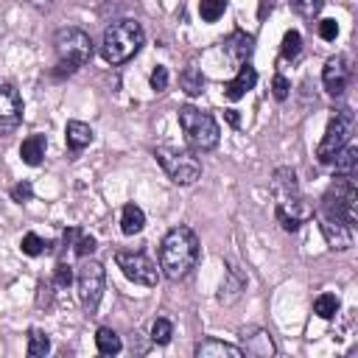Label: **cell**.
<instances>
[{"label":"cell","mask_w":358,"mask_h":358,"mask_svg":"<svg viewBox=\"0 0 358 358\" xmlns=\"http://www.w3.org/2000/svg\"><path fill=\"white\" fill-rule=\"evenodd\" d=\"M143 39H145V34H143V25L137 20H117L103 31L101 53L106 62L123 64L143 48Z\"/></svg>","instance_id":"7a4b0ae2"},{"label":"cell","mask_w":358,"mask_h":358,"mask_svg":"<svg viewBox=\"0 0 358 358\" xmlns=\"http://www.w3.org/2000/svg\"><path fill=\"white\" fill-rule=\"evenodd\" d=\"M288 90H291L288 78H285V76H274V81H271V95H274L277 101H285V98H288Z\"/></svg>","instance_id":"8d00e7d4"},{"label":"cell","mask_w":358,"mask_h":358,"mask_svg":"<svg viewBox=\"0 0 358 358\" xmlns=\"http://www.w3.org/2000/svg\"><path fill=\"white\" fill-rule=\"evenodd\" d=\"M20 249H22V255H28V257H36V255H45V252H50V243H48V241H42L36 232H28V235H22V241H20Z\"/></svg>","instance_id":"83f0119b"},{"label":"cell","mask_w":358,"mask_h":358,"mask_svg":"<svg viewBox=\"0 0 358 358\" xmlns=\"http://www.w3.org/2000/svg\"><path fill=\"white\" fill-rule=\"evenodd\" d=\"M56 48V76H70L78 67H84L92 56V39L81 28H59L53 36Z\"/></svg>","instance_id":"3957f363"},{"label":"cell","mask_w":358,"mask_h":358,"mask_svg":"<svg viewBox=\"0 0 358 358\" xmlns=\"http://www.w3.org/2000/svg\"><path fill=\"white\" fill-rule=\"evenodd\" d=\"M313 313L319 319H333L338 313V296L336 294H319L313 299Z\"/></svg>","instance_id":"4316f807"},{"label":"cell","mask_w":358,"mask_h":358,"mask_svg":"<svg viewBox=\"0 0 358 358\" xmlns=\"http://www.w3.org/2000/svg\"><path fill=\"white\" fill-rule=\"evenodd\" d=\"M243 288H246V277L241 274V268H238V266H227V277H224V282H221L218 299L229 305V302H235V299L241 296Z\"/></svg>","instance_id":"ac0fdd59"},{"label":"cell","mask_w":358,"mask_h":358,"mask_svg":"<svg viewBox=\"0 0 358 358\" xmlns=\"http://www.w3.org/2000/svg\"><path fill=\"white\" fill-rule=\"evenodd\" d=\"M299 50H302V36H299V31H288V34L282 36V48H280L282 59H296Z\"/></svg>","instance_id":"4dcf8cb0"},{"label":"cell","mask_w":358,"mask_h":358,"mask_svg":"<svg viewBox=\"0 0 358 358\" xmlns=\"http://www.w3.org/2000/svg\"><path fill=\"white\" fill-rule=\"evenodd\" d=\"M319 227H322V235H324V241H327L330 249L344 252V249L352 246V227L344 224L341 218H336V215H324V213H322V224H319Z\"/></svg>","instance_id":"7c38bea8"},{"label":"cell","mask_w":358,"mask_h":358,"mask_svg":"<svg viewBox=\"0 0 358 358\" xmlns=\"http://www.w3.org/2000/svg\"><path fill=\"white\" fill-rule=\"evenodd\" d=\"M143 227H145V213L137 204H126L123 213H120V229H123V235H137V232H143Z\"/></svg>","instance_id":"7402d4cb"},{"label":"cell","mask_w":358,"mask_h":358,"mask_svg":"<svg viewBox=\"0 0 358 358\" xmlns=\"http://www.w3.org/2000/svg\"><path fill=\"white\" fill-rule=\"evenodd\" d=\"M241 341H243V350L252 355H260V358L274 355V344H271V336L266 330H243Z\"/></svg>","instance_id":"2e32d148"},{"label":"cell","mask_w":358,"mask_h":358,"mask_svg":"<svg viewBox=\"0 0 358 358\" xmlns=\"http://www.w3.org/2000/svg\"><path fill=\"white\" fill-rule=\"evenodd\" d=\"M227 8V0H201L199 3V14L204 22H215Z\"/></svg>","instance_id":"f546056e"},{"label":"cell","mask_w":358,"mask_h":358,"mask_svg":"<svg viewBox=\"0 0 358 358\" xmlns=\"http://www.w3.org/2000/svg\"><path fill=\"white\" fill-rule=\"evenodd\" d=\"M322 81H324V90L330 95H341L347 90V81H350V67H347V59L344 56H333L324 62V70H322Z\"/></svg>","instance_id":"4fadbf2b"},{"label":"cell","mask_w":358,"mask_h":358,"mask_svg":"<svg viewBox=\"0 0 358 358\" xmlns=\"http://www.w3.org/2000/svg\"><path fill=\"white\" fill-rule=\"evenodd\" d=\"M171 336H173V324H171L165 316L154 319V324H151V341H154V344H168Z\"/></svg>","instance_id":"f1b7e54d"},{"label":"cell","mask_w":358,"mask_h":358,"mask_svg":"<svg viewBox=\"0 0 358 358\" xmlns=\"http://www.w3.org/2000/svg\"><path fill=\"white\" fill-rule=\"evenodd\" d=\"M31 196H34V187H31V182H17L14 187H11V199L14 201H31Z\"/></svg>","instance_id":"74e56055"},{"label":"cell","mask_w":358,"mask_h":358,"mask_svg":"<svg viewBox=\"0 0 358 358\" xmlns=\"http://www.w3.org/2000/svg\"><path fill=\"white\" fill-rule=\"evenodd\" d=\"M199 263V238L190 227H173L159 246V268L168 280H182Z\"/></svg>","instance_id":"6da1fadb"},{"label":"cell","mask_w":358,"mask_h":358,"mask_svg":"<svg viewBox=\"0 0 358 358\" xmlns=\"http://www.w3.org/2000/svg\"><path fill=\"white\" fill-rule=\"evenodd\" d=\"M101 294H103V266L98 260H87L84 257V263L78 268V299H81L87 313L98 310Z\"/></svg>","instance_id":"ba28073f"},{"label":"cell","mask_w":358,"mask_h":358,"mask_svg":"<svg viewBox=\"0 0 358 358\" xmlns=\"http://www.w3.org/2000/svg\"><path fill=\"white\" fill-rule=\"evenodd\" d=\"M179 87L187 92V95H201L204 92V76H201V70L199 67H185L182 70V76H179Z\"/></svg>","instance_id":"d4e9b609"},{"label":"cell","mask_w":358,"mask_h":358,"mask_svg":"<svg viewBox=\"0 0 358 358\" xmlns=\"http://www.w3.org/2000/svg\"><path fill=\"white\" fill-rule=\"evenodd\" d=\"M157 162L162 165V171L171 176V182L176 185H193L201 176V162L193 151H176V148H157L154 151Z\"/></svg>","instance_id":"8992f818"},{"label":"cell","mask_w":358,"mask_h":358,"mask_svg":"<svg viewBox=\"0 0 358 358\" xmlns=\"http://www.w3.org/2000/svg\"><path fill=\"white\" fill-rule=\"evenodd\" d=\"M28 3H31V6H36V8H50L56 0H28Z\"/></svg>","instance_id":"ab89813d"},{"label":"cell","mask_w":358,"mask_h":358,"mask_svg":"<svg viewBox=\"0 0 358 358\" xmlns=\"http://www.w3.org/2000/svg\"><path fill=\"white\" fill-rule=\"evenodd\" d=\"M291 3H294V8H296L299 14H305V17H316L324 0H291Z\"/></svg>","instance_id":"d590c367"},{"label":"cell","mask_w":358,"mask_h":358,"mask_svg":"<svg viewBox=\"0 0 358 358\" xmlns=\"http://www.w3.org/2000/svg\"><path fill=\"white\" fill-rule=\"evenodd\" d=\"M352 123H355V117H352V109H347V106L338 109V112L330 117V123H327V129H324V137H322V143H319V148H316L319 162H333V157L338 154V148L350 140Z\"/></svg>","instance_id":"52a82bcc"},{"label":"cell","mask_w":358,"mask_h":358,"mask_svg":"<svg viewBox=\"0 0 358 358\" xmlns=\"http://www.w3.org/2000/svg\"><path fill=\"white\" fill-rule=\"evenodd\" d=\"M73 282V268L67 266V263H59L56 268H53V285H59V288H67Z\"/></svg>","instance_id":"d6a6232c"},{"label":"cell","mask_w":358,"mask_h":358,"mask_svg":"<svg viewBox=\"0 0 358 358\" xmlns=\"http://www.w3.org/2000/svg\"><path fill=\"white\" fill-rule=\"evenodd\" d=\"M196 355L199 358H241L243 350L227 341H215V338H204L196 344Z\"/></svg>","instance_id":"e0dca14e"},{"label":"cell","mask_w":358,"mask_h":358,"mask_svg":"<svg viewBox=\"0 0 358 358\" xmlns=\"http://www.w3.org/2000/svg\"><path fill=\"white\" fill-rule=\"evenodd\" d=\"M252 48H255V39L252 36H246V34H232V39L227 42V50H229V56L232 59H238V62H246L249 56H252Z\"/></svg>","instance_id":"cb8c5ba5"},{"label":"cell","mask_w":358,"mask_h":358,"mask_svg":"<svg viewBox=\"0 0 358 358\" xmlns=\"http://www.w3.org/2000/svg\"><path fill=\"white\" fill-rule=\"evenodd\" d=\"M271 193H274L277 204L280 201H291V199L299 196V185H296L294 168H277L274 171V176H271Z\"/></svg>","instance_id":"5bb4252c"},{"label":"cell","mask_w":358,"mask_h":358,"mask_svg":"<svg viewBox=\"0 0 358 358\" xmlns=\"http://www.w3.org/2000/svg\"><path fill=\"white\" fill-rule=\"evenodd\" d=\"M224 117H227V123H229V126H241V117H238V112H235V109H227V112H224Z\"/></svg>","instance_id":"f35d334b"},{"label":"cell","mask_w":358,"mask_h":358,"mask_svg":"<svg viewBox=\"0 0 358 358\" xmlns=\"http://www.w3.org/2000/svg\"><path fill=\"white\" fill-rule=\"evenodd\" d=\"M255 84H257V70H255L252 64H246V62H243V64H241V70H238V76L224 87V95H227L229 101H238V98H243Z\"/></svg>","instance_id":"9a60e30c"},{"label":"cell","mask_w":358,"mask_h":358,"mask_svg":"<svg viewBox=\"0 0 358 358\" xmlns=\"http://www.w3.org/2000/svg\"><path fill=\"white\" fill-rule=\"evenodd\" d=\"M20 157L25 165H39L45 157V134H31L20 145Z\"/></svg>","instance_id":"44dd1931"},{"label":"cell","mask_w":358,"mask_h":358,"mask_svg":"<svg viewBox=\"0 0 358 358\" xmlns=\"http://www.w3.org/2000/svg\"><path fill=\"white\" fill-rule=\"evenodd\" d=\"M179 126L185 131V140L190 143L193 151H210L218 145L221 129L213 120V115L196 109V106H182L179 109Z\"/></svg>","instance_id":"277c9868"},{"label":"cell","mask_w":358,"mask_h":358,"mask_svg":"<svg viewBox=\"0 0 358 358\" xmlns=\"http://www.w3.org/2000/svg\"><path fill=\"white\" fill-rule=\"evenodd\" d=\"M165 87H168V67L157 64V67L151 70V90H154V92H162Z\"/></svg>","instance_id":"e575fe53"},{"label":"cell","mask_w":358,"mask_h":358,"mask_svg":"<svg viewBox=\"0 0 358 358\" xmlns=\"http://www.w3.org/2000/svg\"><path fill=\"white\" fill-rule=\"evenodd\" d=\"M319 36H322L324 42H333V39L338 36V22H336V20H330V17L319 20Z\"/></svg>","instance_id":"836d02e7"},{"label":"cell","mask_w":358,"mask_h":358,"mask_svg":"<svg viewBox=\"0 0 358 358\" xmlns=\"http://www.w3.org/2000/svg\"><path fill=\"white\" fill-rule=\"evenodd\" d=\"M22 120V98L11 84H0V134H11Z\"/></svg>","instance_id":"30bf717a"},{"label":"cell","mask_w":358,"mask_h":358,"mask_svg":"<svg viewBox=\"0 0 358 358\" xmlns=\"http://www.w3.org/2000/svg\"><path fill=\"white\" fill-rule=\"evenodd\" d=\"M322 213L324 215H336L344 224L355 227V221H358V190H355L352 176H338L327 187V193L322 199Z\"/></svg>","instance_id":"5b68a950"},{"label":"cell","mask_w":358,"mask_h":358,"mask_svg":"<svg viewBox=\"0 0 358 358\" xmlns=\"http://www.w3.org/2000/svg\"><path fill=\"white\" fill-rule=\"evenodd\" d=\"M64 140H67V148L70 151H81L92 143V129L81 120H67L64 126Z\"/></svg>","instance_id":"d6986e66"},{"label":"cell","mask_w":358,"mask_h":358,"mask_svg":"<svg viewBox=\"0 0 358 358\" xmlns=\"http://www.w3.org/2000/svg\"><path fill=\"white\" fill-rule=\"evenodd\" d=\"M73 246H76V255L78 257H90L92 252H95V238L92 235H76V241H73Z\"/></svg>","instance_id":"1f68e13d"},{"label":"cell","mask_w":358,"mask_h":358,"mask_svg":"<svg viewBox=\"0 0 358 358\" xmlns=\"http://www.w3.org/2000/svg\"><path fill=\"white\" fill-rule=\"evenodd\" d=\"M274 215H277V221H280V227H282L285 232H296L299 224L313 215V207H310L302 196H296V199H291V201H280V204L274 207Z\"/></svg>","instance_id":"8fae6325"},{"label":"cell","mask_w":358,"mask_h":358,"mask_svg":"<svg viewBox=\"0 0 358 358\" xmlns=\"http://www.w3.org/2000/svg\"><path fill=\"white\" fill-rule=\"evenodd\" d=\"M95 347H98L101 355H117V352L123 350V341H120V336H117L115 330L98 327V333H95Z\"/></svg>","instance_id":"603a6c76"},{"label":"cell","mask_w":358,"mask_h":358,"mask_svg":"<svg viewBox=\"0 0 358 358\" xmlns=\"http://www.w3.org/2000/svg\"><path fill=\"white\" fill-rule=\"evenodd\" d=\"M333 162H336V173L338 176H355V165H358V148L347 140L341 148H338V154L333 157Z\"/></svg>","instance_id":"ffe728a7"},{"label":"cell","mask_w":358,"mask_h":358,"mask_svg":"<svg viewBox=\"0 0 358 358\" xmlns=\"http://www.w3.org/2000/svg\"><path fill=\"white\" fill-rule=\"evenodd\" d=\"M115 263H117V268L131 280V282H137V285H157V280H159V268H157V263L151 260V257H145L143 252H117L115 255Z\"/></svg>","instance_id":"9c48e42d"},{"label":"cell","mask_w":358,"mask_h":358,"mask_svg":"<svg viewBox=\"0 0 358 358\" xmlns=\"http://www.w3.org/2000/svg\"><path fill=\"white\" fill-rule=\"evenodd\" d=\"M48 352H50V338H48V333L39 330V327H31V330H28V355H31V358H42V355H48Z\"/></svg>","instance_id":"484cf974"}]
</instances>
